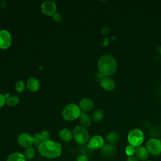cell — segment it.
<instances>
[{
  "label": "cell",
  "instance_id": "5",
  "mask_svg": "<svg viewBox=\"0 0 161 161\" xmlns=\"http://www.w3.org/2000/svg\"><path fill=\"white\" fill-rule=\"evenodd\" d=\"M127 138L129 145L136 148L141 146L143 142L144 134L141 130L138 128H134L129 131Z\"/></svg>",
  "mask_w": 161,
  "mask_h": 161
},
{
  "label": "cell",
  "instance_id": "26",
  "mask_svg": "<svg viewBox=\"0 0 161 161\" xmlns=\"http://www.w3.org/2000/svg\"><path fill=\"white\" fill-rule=\"evenodd\" d=\"M53 19L54 21L59 23L60 21H62V16L60 13H55L53 16H52Z\"/></svg>",
  "mask_w": 161,
  "mask_h": 161
},
{
  "label": "cell",
  "instance_id": "30",
  "mask_svg": "<svg viewBox=\"0 0 161 161\" xmlns=\"http://www.w3.org/2000/svg\"><path fill=\"white\" fill-rule=\"evenodd\" d=\"M126 161H139V160L135 156H131L128 157Z\"/></svg>",
  "mask_w": 161,
  "mask_h": 161
},
{
  "label": "cell",
  "instance_id": "22",
  "mask_svg": "<svg viewBox=\"0 0 161 161\" xmlns=\"http://www.w3.org/2000/svg\"><path fill=\"white\" fill-rule=\"evenodd\" d=\"M36 154V152L34 148H33L32 147L26 148L24 152V156L26 158V160H31L32 159L34 158Z\"/></svg>",
  "mask_w": 161,
  "mask_h": 161
},
{
  "label": "cell",
  "instance_id": "7",
  "mask_svg": "<svg viewBox=\"0 0 161 161\" xmlns=\"http://www.w3.org/2000/svg\"><path fill=\"white\" fill-rule=\"evenodd\" d=\"M12 37L10 33L6 30H0V49L5 50L11 45Z\"/></svg>",
  "mask_w": 161,
  "mask_h": 161
},
{
  "label": "cell",
  "instance_id": "32",
  "mask_svg": "<svg viewBox=\"0 0 161 161\" xmlns=\"http://www.w3.org/2000/svg\"><path fill=\"white\" fill-rule=\"evenodd\" d=\"M146 161H151V160H146Z\"/></svg>",
  "mask_w": 161,
  "mask_h": 161
},
{
  "label": "cell",
  "instance_id": "16",
  "mask_svg": "<svg viewBox=\"0 0 161 161\" xmlns=\"http://www.w3.org/2000/svg\"><path fill=\"white\" fill-rule=\"evenodd\" d=\"M58 136L63 142H70L73 138V133L70 130L63 128L60 130Z\"/></svg>",
  "mask_w": 161,
  "mask_h": 161
},
{
  "label": "cell",
  "instance_id": "12",
  "mask_svg": "<svg viewBox=\"0 0 161 161\" xmlns=\"http://www.w3.org/2000/svg\"><path fill=\"white\" fill-rule=\"evenodd\" d=\"M79 108L82 112H88L91 111L94 107L93 101L88 97L82 98L79 101Z\"/></svg>",
  "mask_w": 161,
  "mask_h": 161
},
{
  "label": "cell",
  "instance_id": "11",
  "mask_svg": "<svg viewBox=\"0 0 161 161\" xmlns=\"http://www.w3.org/2000/svg\"><path fill=\"white\" fill-rule=\"evenodd\" d=\"M116 145L115 144L104 143L103 147L101 149V152L103 157L106 158H110L113 157L115 153Z\"/></svg>",
  "mask_w": 161,
  "mask_h": 161
},
{
  "label": "cell",
  "instance_id": "20",
  "mask_svg": "<svg viewBox=\"0 0 161 161\" xmlns=\"http://www.w3.org/2000/svg\"><path fill=\"white\" fill-rule=\"evenodd\" d=\"M104 113L101 109H96L92 114V120L96 123L101 122L104 118Z\"/></svg>",
  "mask_w": 161,
  "mask_h": 161
},
{
  "label": "cell",
  "instance_id": "21",
  "mask_svg": "<svg viewBox=\"0 0 161 161\" xmlns=\"http://www.w3.org/2000/svg\"><path fill=\"white\" fill-rule=\"evenodd\" d=\"M33 144L36 147H38L42 142L47 140L41 132L34 134L33 135Z\"/></svg>",
  "mask_w": 161,
  "mask_h": 161
},
{
  "label": "cell",
  "instance_id": "8",
  "mask_svg": "<svg viewBox=\"0 0 161 161\" xmlns=\"http://www.w3.org/2000/svg\"><path fill=\"white\" fill-rule=\"evenodd\" d=\"M104 145V139L99 135H94L89 138V140L87 142L88 148L93 150L101 149Z\"/></svg>",
  "mask_w": 161,
  "mask_h": 161
},
{
  "label": "cell",
  "instance_id": "15",
  "mask_svg": "<svg viewBox=\"0 0 161 161\" xmlns=\"http://www.w3.org/2000/svg\"><path fill=\"white\" fill-rule=\"evenodd\" d=\"M40 82L35 77H30L27 80L26 87L31 92H36L40 88Z\"/></svg>",
  "mask_w": 161,
  "mask_h": 161
},
{
  "label": "cell",
  "instance_id": "24",
  "mask_svg": "<svg viewBox=\"0 0 161 161\" xmlns=\"http://www.w3.org/2000/svg\"><path fill=\"white\" fill-rule=\"evenodd\" d=\"M135 152H136V147H133V146H132L131 145H127L126 148H125L126 154L128 157L133 156V155L135 154Z\"/></svg>",
  "mask_w": 161,
  "mask_h": 161
},
{
  "label": "cell",
  "instance_id": "17",
  "mask_svg": "<svg viewBox=\"0 0 161 161\" xmlns=\"http://www.w3.org/2000/svg\"><path fill=\"white\" fill-rule=\"evenodd\" d=\"M79 120L82 126L84 128L89 127L92 123V119L88 114L85 112H81L79 116Z\"/></svg>",
  "mask_w": 161,
  "mask_h": 161
},
{
  "label": "cell",
  "instance_id": "28",
  "mask_svg": "<svg viewBox=\"0 0 161 161\" xmlns=\"http://www.w3.org/2000/svg\"><path fill=\"white\" fill-rule=\"evenodd\" d=\"M76 161H88V158L86 155L81 154L77 157Z\"/></svg>",
  "mask_w": 161,
  "mask_h": 161
},
{
  "label": "cell",
  "instance_id": "14",
  "mask_svg": "<svg viewBox=\"0 0 161 161\" xmlns=\"http://www.w3.org/2000/svg\"><path fill=\"white\" fill-rule=\"evenodd\" d=\"M149 152L147 150V148L143 146H140L136 148L135 155L136 157L141 160L146 161L149 157Z\"/></svg>",
  "mask_w": 161,
  "mask_h": 161
},
{
  "label": "cell",
  "instance_id": "19",
  "mask_svg": "<svg viewBox=\"0 0 161 161\" xmlns=\"http://www.w3.org/2000/svg\"><path fill=\"white\" fill-rule=\"evenodd\" d=\"M6 161H26V160L23 154L19 152H15L10 154L8 157Z\"/></svg>",
  "mask_w": 161,
  "mask_h": 161
},
{
  "label": "cell",
  "instance_id": "18",
  "mask_svg": "<svg viewBox=\"0 0 161 161\" xmlns=\"http://www.w3.org/2000/svg\"><path fill=\"white\" fill-rule=\"evenodd\" d=\"M119 139V134L116 131H110L106 136V140L107 143L111 144H115Z\"/></svg>",
  "mask_w": 161,
  "mask_h": 161
},
{
  "label": "cell",
  "instance_id": "9",
  "mask_svg": "<svg viewBox=\"0 0 161 161\" xmlns=\"http://www.w3.org/2000/svg\"><path fill=\"white\" fill-rule=\"evenodd\" d=\"M57 9L56 4L52 1H45L41 5V11L46 16H52Z\"/></svg>",
  "mask_w": 161,
  "mask_h": 161
},
{
  "label": "cell",
  "instance_id": "13",
  "mask_svg": "<svg viewBox=\"0 0 161 161\" xmlns=\"http://www.w3.org/2000/svg\"><path fill=\"white\" fill-rule=\"evenodd\" d=\"M99 83L101 86L108 91H113L116 86L114 81L109 77H103L99 80Z\"/></svg>",
  "mask_w": 161,
  "mask_h": 161
},
{
  "label": "cell",
  "instance_id": "6",
  "mask_svg": "<svg viewBox=\"0 0 161 161\" xmlns=\"http://www.w3.org/2000/svg\"><path fill=\"white\" fill-rule=\"evenodd\" d=\"M146 148L150 154L154 156L159 155L161 154V141L155 138H150L146 143Z\"/></svg>",
  "mask_w": 161,
  "mask_h": 161
},
{
  "label": "cell",
  "instance_id": "2",
  "mask_svg": "<svg viewBox=\"0 0 161 161\" xmlns=\"http://www.w3.org/2000/svg\"><path fill=\"white\" fill-rule=\"evenodd\" d=\"M38 150L42 156L47 158H56L62 153V145L57 142L45 140L38 147Z\"/></svg>",
  "mask_w": 161,
  "mask_h": 161
},
{
  "label": "cell",
  "instance_id": "10",
  "mask_svg": "<svg viewBox=\"0 0 161 161\" xmlns=\"http://www.w3.org/2000/svg\"><path fill=\"white\" fill-rule=\"evenodd\" d=\"M18 142L23 148H28L33 144V136L28 133H21L18 136Z\"/></svg>",
  "mask_w": 161,
  "mask_h": 161
},
{
  "label": "cell",
  "instance_id": "25",
  "mask_svg": "<svg viewBox=\"0 0 161 161\" xmlns=\"http://www.w3.org/2000/svg\"><path fill=\"white\" fill-rule=\"evenodd\" d=\"M25 84L21 80H18L15 84V89L18 92H21L24 91Z\"/></svg>",
  "mask_w": 161,
  "mask_h": 161
},
{
  "label": "cell",
  "instance_id": "3",
  "mask_svg": "<svg viewBox=\"0 0 161 161\" xmlns=\"http://www.w3.org/2000/svg\"><path fill=\"white\" fill-rule=\"evenodd\" d=\"M81 110L79 107L73 103L67 104L62 111V117L67 121H73L79 118Z\"/></svg>",
  "mask_w": 161,
  "mask_h": 161
},
{
  "label": "cell",
  "instance_id": "4",
  "mask_svg": "<svg viewBox=\"0 0 161 161\" xmlns=\"http://www.w3.org/2000/svg\"><path fill=\"white\" fill-rule=\"evenodd\" d=\"M73 138L79 145L87 143L89 140V134L87 129L82 126H76L73 130Z\"/></svg>",
  "mask_w": 161,
  "mask_h": 161
},
{
  "label": "cell",
  "instance_id": "27",
  "mask_svg": "<svg viewBox=\"0 0 161 161\" xmlns=\"http://www.w3.org/2000/svg\"><path fill=\"white\" fill-rule=\"evenodd\" d=\"M6 97H5L4 94H0V108L4 105V104L6 103Z\"/></svg>",
  "mask_w": 161,
  "mask_h": 161
},
{
  "label": "cell",
  "instance_id": "23",
  "mask_svg": "<svg viewBox=\"0 0 161 161\" xmlns=\"http://www.w3.org/2000/svg\"><path fill=\"white\" fill-rule=\"evenodd\" d=\"M19 102V99L18 97L13 96H9L8 99H6V104L10 107L12 106H16Z\"/></svg>",
  "mask_w": 161,
  "mask_h": 161
},
{
  "label": "cell",
  "instance_id": "1",
  "mask_svg": "<svg viewBox=\"0 0 161 161\" xmlns=\"http://www.w3.org/2000/svg\"><path fill=\"white\" fill-rule=\"evenodd\" d=\"M97 68L99 73L103 77H109L116 72L117 62L113 56L103 55L99 58Z\"/></svg>",
  "mask_w": 161,
  "mask_h": 161
},
{
  "label": "cell",
  "instance_id": "29",
  "mask_svg": "<svg viewBox=\"0 0 161 161\" xmlns=\"http://www.w3.org/2000/svg\"><path fill=\"white\" fill-rule=\"evenodd\" d=\"M41 133L43 134V135L44 136V137L45 138V139H46L47 140H50V133H49L48 131H47V130H43V131H42Z\"/></svg>",
  "mask_w": 161,
  "mask_h": 161
},
{
  "label": "cell",
  "instance_id": "31",
  "mask_svg": "<svg viewBox=\"0 0 161 161\" xmlns=\"http://www.w3.org/2000/svg\"><path fill=\"white\" fill-rule=\"evenodd\" d=\"M157 50L158 52V53L160 54H161V46H158L157 48Z\"/></svg>",
  "mask_w": 161,
  "mask_h": 161
}]
</instances>
